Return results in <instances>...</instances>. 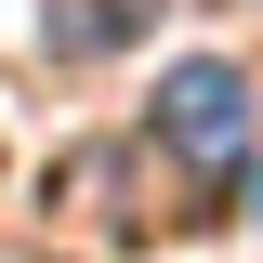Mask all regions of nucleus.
<instances>
[{
    "label": "nucleus",
    "mask_w": 263,
    "mask_h": 263,
    "mask_svg": "<svg viewBox=\"0 0 263 263\" xmlns=\"http://www.w3.org/2000/svg\"><path fill=\"white\" fill-rule=\"evenodd\" d=\"M158 145H171L184 171H224L237 145H250V79H237L224 53H184V66L158 79Z\"/></svg>",
    "instance_id": "obj_1"
},
{
    "label": "nucleus",
    "mask_w": 263,
    "mask_h": 263,
    "mask_svg": "<svg viewBox=\"0 0 263 263\" xmlns=\"http://www.w3.org/2000/svg\"><path fill=\"white\" fill-rule=\"evenodd\" d=\"M250 211H263V158H250Z\"/></svg>",
    "instance_id": "obj_2"
}]
</instances>
